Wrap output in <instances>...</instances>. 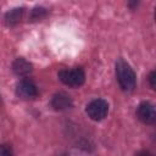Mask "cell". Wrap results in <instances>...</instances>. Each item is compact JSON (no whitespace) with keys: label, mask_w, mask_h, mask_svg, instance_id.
<instances>
[{"label":"cell","mask_w":156,"mask_h":156,"mask_svg":"<svg viewBox=\"0 0 156 156\" xmlns=\"http://www.w3.org/2000/svg\"><path fill=\"white\" fill-rule=\"evenodd\" d=\"M12 71L20 77L28 76L32 72V63L23 57H18L12 63Z\"/></svg>","instance_id":"cell-7"},{"label":"cell","mask_w":156,"mask_h":156,"mask_svg":"<svg viewBox=\"0 0 156 156\" xmlns=\"http://www.w3.org/2000/svg\"><path fill=\"white\" fill-rule=\"evenodd\" d=\"M136 116L138 118L146 124H152L156 121V112L154 105L150 102H141L136 108Z\"/></svg>","instance_id":"cell-4"},{"label":"cell","mask_w":156,"mask_h":156,"mask_svg":"<svg viewBox=\"0 0 156 156\" xmlns=\"http://www.w3.org/2000/svg\"><path fill=\"white\" fill-rule=\"evenodd\" d=\"M87 113L94 121L104 119L108 113V104L104 99H95L87 105Z\"/></svg>","instance_id":"cell-3"},{"label":"cell","mask_w":156,"mask_h":156,"mask_svg":"<svg viewBox=\"0 0 156 156\" xmlns=\"http://www.w3.org/2000/svg\"><path fill=\"white\" fill-rule=\"evenodd\" d=\"M22 15H23V9H12L10 10L6 15H5V22L7 26H15L17 24L21 18H22Z\"/></svg>","instance_id":"cell-8"},{"label":"cell","mask_w":156,"mask_h":156,"mask_svg":"<svg viewBox=\"0 0 156 156\" xmlns=\"http://www.w3.org/2000/svg\"><path fill=\"white\" fill-rule=\"evenodd\" d=\"M0 155L7 156V155H12V150L9 145H0Z\"/></svg>","instance_id":"cell-10"},{"label":"cell","mask_w":156,"mask_h":156,"mask_svg":"<svg viewBox=\"0 0 156 156\" xmlns=\"http://www.w3.org/2000/svg\"><path fill=\"white\" fill-rule=\"evenodd\" d=\"M45 16H46V10L45 9H43V7H35V9H33V11L30 13V20L32 21H38V20H41Z\"/></svg>","instance_id":"cell-9"},{"label":"cell","mask_w":156,"mask_h":156,"mask_svg":"<svg viewBox=\"0 0 156 156\" xmlns=\"http://www.w3.org/2000/svg\"><path fill=\"white\" fill-rule=\"evenodd\" d=\"M16 94L21 99H33L38 95V89L32 80L23 79L16 87Z\"/></svg>","instance_id":"cell-5"},{"label":"cell","mask_w":156,"mask_h":156,"mask_svg":"<svg viewBox=\"0 0 156 156\" xmlns=\"http://www.w3.org/2000/svg\"><path fill=\"white\" fill-rule=\"evenodd\" d=\"M72 105H73L72 99L66 93H57L51 99V107L56 111H63L71 108Z\"/></svg>","instance_id":"cell-6"},{"label":"cell","mask_w":156,"mask_h":156,"mask_svg":"<svg viewBox=\"0 0 156 156\" xmlns=\"http://www.w3.org/2000/svg\"><path fill=\"white\" fill-rule=\"evenodd\" d=\"M60 80L68 85V87H80L85 80V74L82 68H73V69H62L58 72Z\"/></svg>","instance_id":"cell-2"},{"label":"cell","mask_w":156,"mask_h":156,"mask_svg":"<svg viewBox=\"0 0 156 156\" xmlns=\"http://www.w3.org/2000/svg\"><path fill=\"white\" fill-rule=\"evenodd\" d=\"M116 78L118 80L119 87L126 91L134 90L136 85V78L133 68L124 60L119 58L116 62Z\"/></svg>","instance_id":"cell-1"},{"label":"cell","mask_w":156,"mask_h":156,"mask_svg":"<svg viewBox=\"0 0 156 156\" xmlns=\"http://www.w3.org/2000/svg\"><path fill=\"white\" fill-rule=\"evenodd\" d=\"M155 77H156V74H155V72H151L150 73V76H149V82H150V85H151V88L152 89H155Z\"/></svg>","instance_id":"cell-11"},{"label":"cell","mask_w":156,"mask_h":156,"mask_svg":"<svg viewBox=\"0 0 156 156\" xmlns=\"http://www.w3.org/2000/svg\"><path fill=\"white\" fill-rule=\"evenodd\" d=\"M139 1H140V0H129V1H128V4H129V7H130V9H135V7L138 6Z\"/></svg>","instance_id":"cell-12"}]
</instances>
